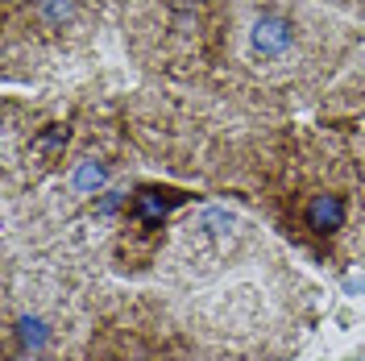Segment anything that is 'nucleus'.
I'll list each match as a JSON object with an SVG mask.
<instances>
[{
    "label": "nucleus",
    "mask_w": 365,
    "mask_h": 361,
    "mask_svg": "<svg viewBox=\"0 0 365 361\" xmlns=\"http://www.w3.org/2000/svg\"><path fill=\"white\" fill-rule=\"evenodd\" d=\"M13 332H17V345H21L25 353H46L50 349V337H54V328L46 324L42 316H21L17 324H13Z\"/></svg>",
    "instance_id": "obj_4"
},
{
    "label": "nucleus",
    "mask_w": 365,
    "mask_h": 361,
    "mask_svg": "<svg viewBox=\"0 0 365 361\" xmlns=\"http://www.w3.org/2000/svg\"><path fill=\"white\" fill-rule=\"evenodd\" d=\"M58 146H67V129L63 125H54L46 137H38V154H54Z\"/></svg>",
    "instance_id": "obj_9"
},
{
    "label": "nucleus",
    "mask_w": 365,
    "mask_h": 361,
    "mask_svg": "<svg viewBox=\"0 0 365 361\" xmlns=\"http://www.w3.org/2000/svg\"><path fill=\"white\" fill-rule=\"evenodd\" d=\"M232 225L237 220H232V212H225V208H204L195 216V228H204V233H228Z\"/></svg>",
    "instance_id": "obj_6"
},
{
    "label": "nucleus",
    "mask_w": 365,
    "mask_h": 361,
    "mask_svg": "<svg viewBox=\"0 0 365 361\" xmlns=\"http://www.w3.org/2000/svg\"><path fill=\"white\" fill-rule=\"evenodd\" d=\"M187 200L182 191H162V187H141L133 195V216L141 220L145 228H158L162 220H166V212L170 208H179V203Z\"/></svg>",
    "instance_id": "obj_2"
},
{
    "label": "nucleus",
    "mask_w": 365,
    "mask_h": 361,
    "mask_svg": "<svg viewBox=\"0 0 365 361\" xmlns=\"http://www.w3.org/2000/svg\"><path fill=\"white\" fill-rule=\"evenodd\" d=\"M125 203H129V195H125V191H104V200L96 203V216H116Z\"/></svg>",
    "instance_id": "obj_8"
},
{
    "label": "nucleus",
    "mask_w": 365,
    "mask_h": 361,
    "mask_svg": "<svg viewBox=\"0 0 365 361\" xmlns=\"http://www.w3.org/2000/svg\"><path fill=\"white\" fill-rule=\"evenodd\" d=\"M42 17H46V25H67L75 17V0H46Z\"/></svg>",
    "instance_id": "obj_7"
},
{
    "label": "nucleus",
    "mask_w": 365,
    "mask_h": 361,
    "mask_svg": "<svg viewBox=\"0 0 365 361\" xmlns=\"http://www.w3.org/2000/svg\"><path fill=\"white\" fill-rule=\"evenodd\" d=\"M104 183H108V166H104L100 158H83L75 171H71V187H75L79 195H96Z\"/></svg>",
    "instance_id": "obj_5"
},
{
    "label": "nucleus",
    "mask_w": 365,
    "mask_h": 361,
    "mask_svg": "<svg viewBox=\"0 0 365 361\" xmlns=\"http://www.w3.org/2000/svg\"><path fill=\"white\" fill-rule=\"evenodd\" d=\"M344 216H349V203H344V195H336V191H319V195H312V203H307V228L312 233H336V228H344Z\"/></svg>",
    "instance_id": "obj_3"
},
{
    "label": "nucleus",
    "mask_w": 365,
    "mask_h": 361,
    "mask_svg": "<svg viewBox=\"0 0 365 361\" xmlns=\"http://www.w3.org/2000/svg\"><path fill=\"white\" fill-rule=\"evenodd\" d=\"M295 46V21L291 17H282V13H257L250 25V50L253 59H282L287 50Z\"/></svg>",
    "instance_id": "obj_1"
}]
</instances>
